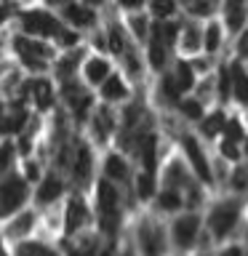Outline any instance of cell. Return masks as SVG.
I'll return each mask as SVG.
<instances>
[{
  "label": "cell",
  "instance_id": "ffe728a7",
  "mask_svg": "<svg viewBox=\"0 0 248 256\" xmlns=\"http://www.w3.org/2000/svg\"><path fill=\"white\" fill-rule=\"evenodd\" d=\"M62 192H64V182L56 174H48L46 179H40V187L35 192V200H38L40 206H48V203H54V200H59Z\"/></svg>",
  "mask_w": 248,
  "mask_h": 256
},
{
  "label": "cell",
  "instance_id": "e575fe53",
  "mask_svg": "<svg viewBox=\"0 0 248 256\" xmlns=\"http://www.w3.org/2000/svg\"><path fill=\"white\" fill-rule=\"evenodd\" d=\"M123 70L128 72V78H139L142 75V62H139V56H136L134 51V46H126V51H123Z\"/></svg>",
  "mask_w": 248,
  "mask_h": 256
},
{
  "label": "cell",
  "instance_id": "836d02e7",
  "mask_svg": "<svg viewBox=\"0 0 248 256\" xmlns=\"http://www.w3.org/2000/svg\"><path fill=\"white\" fill-rule=\"evenodd\" d=\"M222 139L224 142H232V144L246 142V128H243V123H240V118H227L224 131H222Z\"/></svg>",
  "mask_w": 248,
  "mask_h": 256
},
{
  "label": "cell",
  "instance_id": "ba28073f",
  "mask_svg": "<svg viewBox=\"0 0 248 256\" xmlns=\"http://www.w3.org/2000/svg\"><path fill=\"white\" fill-rule=\"evenodd\" d=\"M22 96V104L27 96H32V102H35V107L38 110H51L54 107V99H56V94H54V83L48 78H32L24 83V91H19Z\"/></svg>",
  "mask_w": 248,
  "mask_h": 256
},
{
  "label": "cell",
  "instance_id": "5b68a950",
  "mask_svg": "<svg viewBox=\"0 0 248 256\" xmlns=\"http://www.w3.org/2000/svg\"><path fill=\"white\" fill-rule=\"evenodd\" d=\"M91 208H88L86 198L75 192L70 200H67V208H64V238H72L78 235L80 230H86L91 224Z\"/></svg>",
  "mask_w": 248,
  "mask_h": 256
},
{
  "label": "cell",
  "instance_id": "7dc6e473",
  "mask_svg": "<svg viewBox=\"0 0 248 256\" xmlns=\"http://www.w3.org/2000/svg\"><path fill=\"white\" fill-rule=\"evenodd\" d=\"M3 112H6V104H3V99H0V118H3Z\"/></svg>",
  "mask_w": 248,
  "mask_h": 256
},
{
  "label": "cell",
  "instance_id": "ac0fdd59",
  "mask_svg": "<svg viewBox=\"0 0 248 256\" xmlns=\"http://www.w3.org/2000/svg\"><path fill=\"white\" fill-rule=\"evenodd\" d=\"M179 48L187 56H195L200 48H203V27L192 19L190 24H184L182 27V35H179Z\"/></svg>",
  "mask_w": 248,
  "mask_h": 256
},
{
  "label": "cell",
  "instance_id": "f1b7e54d",
  "mask_svg": "<svg viewBox=\"0 0 248 256\" xmlns=\"http://www.w3.org/2000/svg\"><path fill=\"white\" fill-rule=\"evenodd\" d=\"M128 27H131L134 38L139 40V43H147L150 40V16H147V11H139V14L128 16Z\"/></svg>",
  "mask_w": 248,
  "mask_h": 256
},
{
  "label": "cell",
  "instance_id": "ee69618b",
  "mask_svg": "<svg viewBox=\"0 0 248 256\" xmlns=\"http://www.w3.org/2000/svg\"><path fill=\"white\" fill-rule=\"evenodd\" d=\"M8 14H11V8H8V6H0V27H3V24H6Z\"/></svg>",
  "mask_w": 248,
  "mask_h": 256
},
{
  "label": "cell",
  "instance_id": "f6af8a7d",
  "mask_svg": "<svg viewBox=\"0 0 248 256\" xmlns=\"http://www.w3.org/2000/svg\"><path fill=\"white\" fill-rule=\"evenodd\" d=\"M72 256H96V254L91 251V248H88V251H86V248H80V251H75Z\"/></svg>",
  "mask_w": 248,
  "mask_h": 256
},
{
  "label": "cell",
  "instance_id": "f546056e",
  "mask_svg": "<svg viewBox=\"0 0 248 256\" xmlns=\"http://www.w3.org/2000/svg\"><path fill=\"white\" fill-rule=\"evenodd\" d=\"M158 195V179L150 174H139L136 176V198L142 200V203H147Z\"/></svg>",
  "mask_w": 248,
  "mask_h": 256
},
{
  "label": "cell",
  "instance_id": "603a6c76",
  "mask_svg": "<svg viewBox=\"0 0 248 256\" xmlns=\"http://www.w3.org/2000/svg\"><path fill=\"white\" fill-rule=\"evenodd\" d=\"M99 91H102V99H104V102H123L126 96H128V88H126V83H123V78L115 75V72H112V75L104 80V86L99 88Z\"/></svg>",
  "mask_w": 248,
  "mask_h": 256
},
{
  "label": "cell",
  "instance_id": "277c9868",
  "mask_svg": "<svg viewBox=\"0 0 248 256\" xmlns=\"http://www.w3.org/2000/svg\"><path fill=\"white\" fill-rule=\"evenodd\" d=\"M240 219V203L238 200H222V203L214 206V211L208 214V232H211L214 240L227 238L235 224Z\"/></svg>",
  "mask_w": 248,
  "mask_h": 256
},
{
  "label": "cell",
  "instance_id": "3957f363",
  "mask_svg": "<svg viewBox=\"0 0 248 256\" xmlns=\"http://www.w3.org/2000/svg\"><path fill=\"white\" fill-rule=\"evenodd\" d=\"M19 22H22V30L32 38H56L64 27L59 22V16H54L51 11H46V8H27V11H19Z\"/></svg>",
  "mask_w": 248,
  "mask_h": 256
},
{
  "label": "cell",
  "instance_id": "c3c4849f",
  "mask_svg": "<svg viewBox=\"0 0 248 256\" xmlns=\"http://www.w3.org/2000/svg\"><path fill=\"white\" fill-rule=\"evenodd\" d=\"M123 256H134V254H131V248H128V251H126V254H123Z\"/></svg>",
  "mask_w": 248,
  "mask_h": 256
},
{
  "label": "cell",
  "instance_id": "9c48e42d",
  "mask_svg": "<svg viewBox=\"0 0 248 256\" xmlns=\"http://www.w3.org/2000/svg\"><path fill=\"white\" fill-rule=\"evenodd\" d=\"M136 243H139L142 256H163V235L155 227V222L142 219L136 230Z\"/></svg>",
  "mask_w": 248,
  "mask_h": 256
},
{
  "label": "cell",
  "instance_id": "2e32d148",
  "mask_svg": "<svg viewBox=\"0 0 248 256\" xmlns=\"http://www.w3.org/2000/svg\"><path fill=\"white\" fill-rule=\"evenodd\" d=\"M104 179L112 184H128L131 182V171H128V163L123 160V155L118 152H110L104 158Z\"/></svg>",
  "mask_w": 248,
  "mask_h": 256
},
{
  "label": "cell",
  "instance_id": "ab89813d",
  "mask_svg": "<svg viewBox=\"0 0 248 256\" xmlns=\"http://www.w3.org/2000/svg\"><path fill=\"white\" fill-rule=\"evenodd\" d=\"M219 150H222V158L224 160H240V150H238V144H232V142H224L222 139V144H219Z\"/></svg>",
  "mask_w": 248,
  "mask_h": 256
},
{
  "label": "cell",
  "instance_id": "7a4b0ae2",
  "mask_svg": "<svg viewBox=\"0 0 248 256\" xmlns=\"http://www.w3.org/2000/svg\"><path fill=\"white\" fill-rule=\"evenodd\" d=\"M14 51L19 54L24 67H27L30 72H35V75L46 72L48 62H54V56H56V51L51 46L40 43V40H32V38H24V35L14 38Z\"/></svg>",
  "mask_w": 248,
  "mask_h": 256
},
{
  "label": "cell",
  "instance_id": "816d5d0a",
  "mask_svg": "<svg viewBox=\"0 0 248 256\" xmlns=\"http://www.w3.org/2000/svg\"><path fill=\"white\" fill-rule=\"evenodd\" d=\"M200 256H208V254H200Z\"/></svg>",
  "mask_w": 248,
  "mask_h": 256
},
{
  "label": "cell",
  "instance_id": "8992f818",
  "mask_svg": "<svg viewBox=\"0 0 248 256\" xmlns=\"http://www.w3.org/2000/svg\"><path fill=\"white\" fill-rule=\"evenodd\" d=\"M198 235H200V216L198 214H182L176 216L174 224H171V238L174 243L182 248V251H190L192 246L198 243Z\"/></svg>",
  "mask_w": 248,
  "mask_h": 256
},
{
  "label": "cell",
  "instance_id": "484cf974",
  "mask_svg": "<svg viewBox=\"0 0 248 256\" xmlns=\"http://www.w3.org/2000/svg\"><path fill=\"white\" fill-rule=\"evenodd\" d=\"M14 256H59L51 246L38 243V240H19L14 248Z\"/></svg>",
  "mask_w": 248,
  "mask_h": 256
},
{
  "label": "cell",
  "instance_id": "d6a6232c",
  "mask_svg": "<svg viewBox=\"0 0 248 256\" xmlns=\"http://www.w3.org/2000/svg\"><path fill=\"white\" fill-rule=\"evenodd\" d=\"M14 158H16V147L11 139H6L0 144V179H6L8 174H14Z\"/></svg>",
  "mask_w": 248,
  "mask_h": 256
},
{
  "label": "cell",
  "instance_id": "7c38bea8",
  "mask_svg": "<svg viewBox=\"0 0 248 256\" xmlns=\"http://www.w3.org/2000/svg\"><path fill=\"white\" fill-rule=\"evenodd\" d=\"M27 120H30V112L24 110V104H14V110H6L3 118H0V134L3 136L22 134L27 128Z\"/></svg>",
  "mask_w": 248,
  "mask_h": 256
},
{
  "label": "cell",
  "instance_id": "7bdbcfd3",
  "mask_svg": "<svg viewBox=\"0 0 248 256\" xmlns=\"http://www.w3.org/2000/svg\"><path fill=\"white\" fill-rule=\"evenodd\" d=\"M243 251H246L243 246H235V243H230L227 248H222V254H219V256H243Z\"/></svg>",
  "mask_w": 248,
  "mask_h": 256
},
{
  "label": "cell",
  "instance_id": "d590c367",
  "mask_svg": "<svg viewBox=\"0 0 248 256\" xmlns=\"http://www.w3.org/2000/svg\"><path fill=\"white\" fill-rule=\"evenodd\" d=\"M187 11L192 16H206V19H214L216 3H211V0H192V3H187Z\"/></svg>",
  "mask_w": 248,
  "mask_h": 256
},
{
  "label": "cell",
  "instance_id": "52a82bcc",
  "mask_svg": "<svg viewBox=\"0 0 248 256\" xmlns=\"http://www.w3.org/2000/svg\"><path fill=\"white\" fill-rule=\"evenodd\" d=\"M182 150H184V155H187L198 179L203 184H208V187H214V174H211V168H208V160L203 155V150H200V142L192 134H184L182 136Z\"/></svg>",
  "mask_w": 248,
  "mask_h": 256
},
{
  "label": "cell",
  "instance_id": "9a60e30c",
  "mask_svg": "<svg viewBox=\"0 0 248 256\" xmlns=\"http://www.w3.org/2000/svg\"><path fill=\"white\" fill-rule=\"evenodd\" d=\"M32 227H35V211H22V214H16L11 222L3 227V232L0 235L8 238V240H22V238H27Z\"/></svg>",
  "mask_w": 248,
  "mask_h": 256
},
{
  "label": "cell",
  "instance_id": "5bb4252c",
  "mask_svg": "<svg viewBox=\"0 0 248 256\" xmlns=\"http://www.w3.org/2000/svg\"><path fill=\"white\" fill-rule=\"evenodd\" d=\"M118 187L102 176L96 182V211L99 214H118Z\"/></svg>",
  "mask_w": 248,
  "mask_h": 256
},
{
  "label": "cell",
  "instance_id": "8d00e7d4",
  "mask_svg": "<svg viewBox=\"0 0 248 256\" xmlns=\"http://www.w3.org/2000/svg\"><path fill=\"white\" fill-rule=\"evenodd\" d=\"M216 94H219V102H227L232 96V83H230V67L219 70V80H216Z\"/></svg>",
  "mask_w": 248,
  "mask_h": 256
},
{
  "label": "cell",
  "instance_id": "681fc988",
  "mask_svg": "<svg viewBox=\"0 0 248 256\" xmlns=\"http://www.w3.org/2000/svg\"><path fill=\"white\" fill-rule=\"evenodd\" d=\"M243 144H246V155H248V139H246V142H243Z\"/></svg>",
  "mask_w": 248,
  "mask_h": 256
},
{
  "label": "cell",
  "instance_id": "f35d334b",
  "mask_svg": "<svg viewBox=\"0 0 248 256\" xmlns=\"http://www.w3.org/2000/svg\"><path fill=\"white\" fill-rule=\"evenodd\" d=\"M235 54H238V62L243 64L248 62V27L238 35V43H235Z\"/></svg>",
  "mask_w": 248,
  "mask_h": 256
},
{
  "label": "cell",
  "instance_id": "74e56055",
  "mask_svg": "<svg viewBox=\"0 0 248 256\" xmlns=\"http://www.w3.org/2000/svg\"><path fill=\"white\" fill-rule=\"evenodd\" d=\"M56 40H59L62 48H75L80 43V35H78L75 30H70V27H62V32L56 35Z\"/></svg>",
  "mask_w": 248,
  "mask_h": 256
},
{
  "label": "cell",
  "instance_id": "bcb514c9",
  "mask_svg": "<svg viewBox=\"0 0 248 256\" xmlns=\"http://www.w3.org/2000/svg\"><path fill=\"white\" fill-rule=\"evenodd\" d=\"M0 256H8L6 254V246H3V235H0Z\"/></svg>",
  "mask_w": 248,
  "mask_h": 256
},
{
  "label": "cell",
  "instance_id": "d6986e66",
  "mask_svg": "<svg viewBox=\"0 0 248 256\" xmlns=\"http://www.w3.org/2000/svg\"><path fill=\"white\" fill-rule=\"evenodd\" d=\"M91 174H94L91 147H88V144H78V152H75V182H78V187H86V184L91 182Z\"/></svg>",
  "mask_w": 248,
  "mask_h": 256
},
{
  "label": "cell",
  "instance_id": "1f68e13d",
  "mask_svg": "<svg viewBox=\"0 0 248 256\" xmlns=\"http://www.w3.org/2000/svg\"><path fill=\"white\" fill-rule=\"evenodd\" d=\"M126 46H128V40H126L123 27H120V24H112L110 32H107V51L115 54V56H123Z\"/></svg>",
  "mask_w": 248,
  "mask_h": 256
},
{
  "label": "cell",
  "instance_id": "60d3db41",
  "mask_svg": "<svg viewBox=\"0 0 248 256\" xmlns=\"http://www.w3.org/2000/svg\"><path fill=\"white\" fill-rule=\"evenodd\" d=\"M24 182H40V166L35 160H24Z\"/></svg>",
  "mask_w": 248,
  "mask_h": 256
},
{
  "label": "cell",
  "instance_id": "4316f807",
  "mask_svg": "<svg viewBox=\"0 0 248 256\" xmlns=\"http://www.w3.org/2000/svg\"><path fill=\"white\" fill-rule=\"evenodd\" d=\"M144 11L155 22H171V16L176 14V3L174 0H152L150 6H144Z\"/></svg>",
  "mask_w": 248,
  "mask_h": 256
},
{
  "label": "cell",
  "instance_id": "4fadbf2b",
  "mask_svg": "<svg viewBox=\"0 0 248 256\" xmlns=\"http://www.w3.org/2000/svg\"><path fill=\"white\" fill-rule=\"evenodd\" d=\"M62 19L70 24V30L78 32L80 27H91V24L96 22V16H94V11L86 3H67L64 11H62Z\"/></svg>",
  "mask_w": 248,
  "mask_h": 256
},
{
  "label": "cell",
  "instance_id": "83f0119b",
  "mask_svg": "<svg viewBox=\"0 0 248 256\" xmlns=\"http://www.w3.org/2000/svg\"><path fill=\"white\" fill-rule=\"evenodd\" d=\"M155 198H158V203L166 214H176L184 208V198H182V192H176V190H158Z\"/></svg>",
  "mask_w": 248,
  "mask_h": 256
},
{
  "label": "cell",
  "instance_id": "d4e9b609",
  "mask_svg": "<svg viewBox=\"0 0 248 256\" xmlns=\"http://www.w3.org/2000/svg\"><path fill=\"white\" fill-rule=\"evenodd\" d=\"M224 123H227V115H224V110H214L211 115H206L203 120H200V134H203L206 139L222 136V131H224Z\"/></svg>",
  "mask_w": 248,
  "mask_h": 256
},
{
  "label": "cell",
  "instance_id": "cb8c5ba5",
  "mask_svg": "<svg viewBox=\"0 0 248 256\" xmlns=\"http://www.w3.org/2000/svg\"><path fill=\"white\" fill-rule=\"evenodd\" d=\"M222 38H224L222 22L211 19V22L203 27V51H206V54H216V51L222 48Z\"/></svg>",
  "mask_w": 248,
  "mask_h": 256
},
{
  "label": "cell",
  "instance_id": "b9f144b4",
  "mask_svg": "<svg viewBox=\"0 0 248 256\" xmlns=\"http://www.w3.org/2000/svg\"><path fill=\"white\" fill-rule=\"evenodd\" d=\"M232 187L243 192L248 187V168H238L235 174H232Z\"/></svg>",
  "mask_w": 248,
  "mask_h": 256
},
{
  "label": "cell",
  "instance_id": "8fae6325",
  "mask_svg": "<svg viewBox=\"0 0 248 256\" xmlns=\"http://www.w3.org/2000/svg\"><path fill=\"white\" fill-rule=\"evenodd\" d=\"M246 22H248V6L240 3V0H230V3H224V24L222 27L232 32V35H240V32L246 30Z\"/></svg>",
  "mask_w": 248,
  "mask_h": 256
},
{
  "label": "cell",
  "instance_id": "e0dca14e",
  "mask_svg": "<svg viewBox=\"0 0 248 256\" xmlns=\"http://www.w3.org/2000/svg\"><path fill=\"white\" fill-rule=\"evenodd\" d=\"M168 75H171L174 86H176V91H179L182 96H184V94H190V91H195L198 78H195V72H192V67H190V62H187V59H176L174 70L168 72Z\"/></svg>",
  "mask_w": 248,
  "mask_h": 256
},
{
  "label": "cell",
  "instance_id": "f907efd6",
  "mask_svg": "<svg viewBox=\"0 0 248 256\" xmlns=\"http://www.w3.org/2000/svg\"><path fill=\"white\" fill-rule=\"evenodd\" d=\"M243 256H248V251H243Z\"/></svg>",
  "mask_w": 248,
  "mask_h": 256
},
{
  "label": "cell",
  "instance_id": "4dcf8cb0",
  "mask_svg": "<svg viewBox=\"0 0 248 256\" xmlns=\"http://www.w3.org/2000/svg\"><path fill=\"white\" fill-rule=\"evenodd\" d=\"M179 112H182V115L187 118V120H198V123L206 118L203 102H200V99H195V96H184V99L179 102Z\"/></svg>",
  "mask_w": 248,
  "mask_h": 256
},
{
  "label": "cell",
  "instance_id": "30bf717a",
  "mask_svg": "<svg viewBox=\"0 0 248 256\" xmlns=\"http://www.w3.org/2000/svg\"><path fill=\"white\" fill-rule=\"evenodd\" d=\"M83 75H86V83L88 86H104V80L112 75V64L107 56H91V59L83 62Z\"/></svg>",
  "mask_w": 248,
  "mask_h": 256
},
{
  "label": "cell",
  "instance_id": "6da1fadb",
  "mask_svg": "<svg viewBox=\"0 0 248 256\" xmlns=\"http://www.w3.org/2000/svg\"><path fill=\"white\" fill-rule=\"evenodd\" d=\"M30 198V184L24 182V176L8 174L6 179H0V219L16 216Z\"/></svg>",
  "mask_w": 248,
  "mask_h": 256
},
{
  "label": "cell",
  "instance_id": "7402d4cb",
  "mask_svg": "<svg viewBox=\"0 0 248 256\" xmlns=\"http://www.w3.org/2000/svg\"><path fill=\"white\" fill-rule=\"evenodd\" d=\"M147 51H150V67L155 70V72H163V70H166V62H168V48L163 46V40L158 38V32L152 30V24H150Z\"/></svg>",
  "mask_w": 248,
  "mask_h": 256
},
{
  "label": "cell",
  "instance_id": "44dd1931",
  "mask_svg": "<svg viewBox=\"0 0 248 256\" xmlns=\"http://www.w3.org/2000/svg\"><path fill=\"white\" fill-rule=\"evenodd\" d=\"M230 83H232V96L240 104H248V72L240 62L230 64Z\"/></svg>",
  "mask_w": 248,
  "mask_h": 256
}]
</instances>
